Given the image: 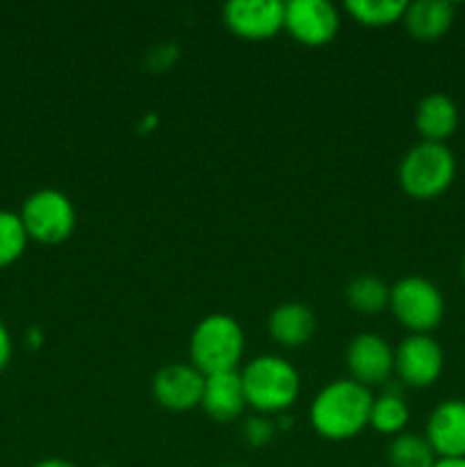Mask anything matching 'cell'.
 I'll list each match as a JSON object with an SVG mask.
<instances>
[{"instance_id":"cell-1","label":"cell","mask_w":465,"mask_h":467,"mask_svg":"<svg viewBox=\"0 0 465 467\" xmlns=\"http://www.w3.org/2000/svg\"><path fill=\"white\" fill-rule=\"evenodd\" d=\"M374 397L354 379H337L317 392L310 406V422L326 441H349L369 427Z\"/></svg>"},{"instance_id":"cell-2","label":"cell","mask_w":465,"mask_h":467,"mask_svg":"<svg viewBox=\"0 0 465 467\" xmlns=\"http://www.w3.org/2000/svg\"><path fill=\"white\" fill-rule=\"evenodd\" d=\"M240 377L246 404L258 413H283L294 404L301 390L299 372L281 356H258Z\"/></svg>"},{"instance_id":"cell-3","label":"cell","mask_w":465,"mask_h":467,"mask_svg":"<svg viewBox=\"0 0 465 467\" xmlns=\"http://www.w3.org/2000/svg\"><path fill=\"white\" fill-rule=\"evenodd\" d=\"M242 354H244V333L231 315L214 313L196 324L190 337V358L203 377L235 372Z\"/></svg>"},{"instance_id":"cell-4","label":"cell","mask_w":465,"mask_h":467,"mask_svg":"<svg viewBox=\"0 0 465 467\" xmlns=\"http://www.w3.org/2000/svg\"><path fill=\"white\" fill-rule=\"evenodd\" d=\"M456 178V158L445 144L419 141L399 164V185L418 201L445 194Z\"/></svg>"},{"instance_id":"cell-5","label":"cell","mask_w":465,"mask_h":467,"mask_svg":"<svg viewBox=\"0 0 465 467\" xmlns=\"http://www.w3.org/2000/svg\"><path fill=\"white\" fill-rule=\"evenodd\" d=\"M21 222L27 237L41 244H62L76 231V208L73 201L59 190H36L23 201Z\"/></svg>"},{"instance_id":"cell-6","label":"cell","mask_w":465,"mask_h":467,"mask_svg":"<svg viewBox=\"0 0 465 467\" xmlns=\"http://www.w3.org/2000/svg\"><path fill=\"white\" fill-rule=\"evenodd\" d=\"M388 308L410 333L419 336H429L445 317V299L440 290L422 276H406L392 285Z\"/></svg>"},{"instance_id":"cell-7","label":"cell","mask_w":465,"mask_h":467,"mask_svg":"<svg viewBox=\"0 0 465 467\" xmlns=\"http://www.w3.org/2000/svg\"><path fill=\"white\" fill-rule=\"evenodd\" d=\"M223 23L240 39H272L285 26V3L281 0H231L223 5Z\"/></svg>"},{"instance_id":"cell-8","label":"cell","mask_w":465,"mask_h":467,"mask_svg":"<svg viewBox=\"0 0 465 467\" xmlns=\"http://www.w3.org/2000/svg\"><path fill=\"white\" fill-rule=\"evenodd\" d=\"M285 27L299 44L324 46L340 30V12L328 0H290L285 3Z\"/></svg>"},{"instance_id":"cell-9","label":"cell","mask_w":465,"mask_h":467,"mask_svg":"<svg viewBox=\"0 0 465 467\" xmlns=\"http://www.w3.org/2000/svg\"><path fill=\"white\" fill-rule=\"evenodd\" d=\"M445 356L431 336L410 333L395 351V372L404 386L429 388L440 379Z\"/></svg>"},{"instance_id":"cell-10","label":"cell","mask_w":465,"mask_h":467,"mask_svg":"<svg viewBox=\"0 0 465 467\" xmlns=\"http://www.w3.org/2000/svg\"><path fill=\"white\" fill-rule=\"evenodd\" d=\"M203 386L205 377L194 365L171 363L155 374L150 390H153L155 401L162 409L173 410V413H185V410L201 406Z\"/></svg>"},{"instance_id":"cell-11","label":"cell","mask_w":465,"mask_h":467,"mask_svg":"<svg viewBox=\"0 0 465 467\" xmlns=\"http://www.w3.org/2000/svg\"><path fill=\"white\" fill-rule=\"evenodd\" d=\"M346 365L356 383L365 388L381 386L395 372V351L383 337L363 333L349 342Z\"/></svg>"},{"instance_id":"cell-12","label":"cell","mask_w":465,"mask_h":467,"mask_svg":"<svg viewBox=\"0 0 465 467\" xmlns=\"http://www.w3.org/2000/svg\"><path fill=\"white\" fill-rule=\"evenodd\" d=\"M424 438L438 459H465V400H447L429 415Z\"/></svg>"},{"instance_id":"cell-13","label":"cell","mask_w":465,"mask_h":467,"mask_svg":"<svg viewBox=\"0 0 465 467\" xmlns=\"http://www.w3.org/2000/svg\"><path fill=\"white\" fill-rule=\"evenodd\" d=\"M201 406L214 422H232L244 413L246 395L240 372H222L205 377Z\"/></svg>"},{"instance_id":"cell-14","label":"cell","mask_w":465,"mask_h":467,"mask_svg":"<svg viewBox=\"0 0 465 467\" xmlns=\"http://www.w3.org/2000/svg\"><path fill=\"white\" fill-rule=\"evenodd\" d=\"M415 128L422 141L445 144L459 128V108L447 94H429L415 109Z\"/></svg>"},{"instance_id":"cell-15","label":"cell","mask_w":465,"mask_h":467,"mask_svg":"<svg viewBox=\"0 0 465 467\" xmlns=\"http://www.w3.org/2000/svg\"><path fill=\"white\" fill-rule=\"evenodd\" d=\"M456 16V7L447 0H418L406 5L404 26L418 41H438L447 35Z\"/></svg>"},{"instance_id":"cell-16","label":"cell","mask_w":465,"mask_h":467,"mask_svg":"<svg viewBox=\"0 0 465 467\" xmlns=\"http://www.w3.org/2000/svg\"><path fill=\"white\" fill-rule=\"evenodd\" d=\"M269 336L283 347H301L315 336L317 331V319L315 313L305 304L287 301L274 308L269 315Z\"/></svg>"},{"instance_id":"cell-17","label":"cell","mask_w":465,"mask_h":467,"mask_svg":"<svg viewBox=\"0 0 465 467\" xmlns=\"http://www.w3.org/2000/svg\"><path fill=\"white\" fill-rule=\"evenodd\" d=\"M408 406L399 392H383L378 400H374L372 413H369V427L386 436H399L408 424Z\"/></svg>"},{"instance_id":"cell-18","label":"cell","mask_w":465,"mask_h":467,"mask_svg":"<svg viewBox=\"0 0 465 467\" xmlns=\"http://www.w3.org/2000/svg\"><path fill=\"white\" fill-rule=\"evenodd\" d=\"M438 461L429 441L418 433H399L388 447L390 467H433Z\"/></svg>"},{"instance_id":"cell-19","label":"cell","mask_w":465,"mask_h":467,"mask_svg":"<svg viewBox=\"0 0 465 467\" xmlns=\"http://www.w3.org/2000/svg\"><path fill=\"white\" fill-rule=\"evenodd\" d=\"M346 301L354 310L363 315H377L383 308L390 306V287L377 276H365L354 278L346 287Z\"/></svg>"},{"instance_id":"cell-20","label":"cell","mask_w":465,"mask_h":467,"mask_svg":"<svg viewBox=\"0 0 465 467\" xmlns=\"http://www.w3.org/2000/svg\"><path fill=\"white\" fill-rule=\"evenodd\" d=\"M406 5V0H349L345 9L363 26L386 27L404 18Z\"/></svg>"},{"instance_id":"cell-21","label":"cell","mask_w":465,"mask_h":467,"mask_svg":"<svg viewBox=\"0 0 465 467\" xmlns=\"http://www.w3.org/2000/svg\"><path fill=\"white\" fill-rule=\"evenodd\" d=\"M27 231L21 214L12 210H0V267L16 263L27 246Z\"/></svg>"},{"instance_id":"cell-22","label":"cell","mask_w":465,"mask_h":467,"mask_svg":"<svg viewBox=\"0 0 465 467\" xmlns=\"http://www.w3.org/2000/svg\"><path fill=\"white\" fill-rule=\"evenodd\" d=\"M276 422L269 418H263V415L244 420V424H242V438H244L246 445L255 447V450L269 445L274 441V436H276Z\"/></svg>"},{"instance_id":"cell-23","label":"cell","mask_w":465,"mask_h":467,"mask_svg":"<svg viewBox=\"0 0 465 467\" xmlns=\"http://www.w3.org/2000/svg\"><path fill=\"white\" fill-rule=\"evenodd\" d=\"M12 336H9L7 327H5V322L0 319V372H3L9 365V360H12Z\"/></svg>"},{"instance_id":"cell-24","label":"cell","mask_w":465,"mask_h":467,"mask_svg":"<svg viewBox=\"0 0 465 467\" xmlns=\"http://www.w3.org/2000/svg\"><path fill=\"white\" fill-rule=\"evenodd\" d=\"M41 342H44V336H41L39 328H27V347H30V349H36V347H41Z\"/></svg>"},{"instance_id":"cell-25","label":"cell","mask_w":465,"mask_h":467,"mask_svg":"<svg viewBox=\"0 0 465 467\" xmlns=\"http://www.w3.org/2000/svg\"><path fill=\"white\" fill-rule=\"evenodd\" d=\"M35 467H78V465L71 463V461H67V459H44V461H39Z\"/></svg>"},{"instance_id":"cell-26","label":"cell","mask_w":465,"mask_h":467,"mask_svg":"<svg viewBox=\"0 0 465 467\" xmlns=\"http://www.w3.org/2000/svg\"><path fill=\"white\" fill-rule=\"evenodd\" d=\"M433 467H465V459H438Z\"/></svg>"},{"instance_id":"cell-27","label":"cell","mask_w":465,"mask_h":467,"mask_svg":"<svg viewBox=\"0 0 465 467\" xmlns=\"http://www.w3.org/2000/svg\"><path fill=\"white\" fill-rule=\"evenodd\" d=\"M460 274H463V281H465V254H463V263H460Z\"/></svg>"},{"instance_id":"cell-28","label":"cell","mask_w":465,"mask_h":467,"mask_svg":"<svg viewBox=\"0 0 465 467\" xmlns=\"http://www.w3.org/2000/svg\"><path fill=\"white\" fill-rule=\"evenodd\" d=\"M96 467H112V465H96Z\"/></svg>"},{"instance_id":"cell-29","label":"cell","mask_w":465,"mask_h":467,"mask_svg":"<svg viewBox=\"0 0 465 467\" xmlns=\"http://www.w3.org/2000/svg\"><path fill=\"white\" fill-rule=\"evenodd\" d=\"M226 467H242V465H226Z\"/></svg>"}]
</instances>
